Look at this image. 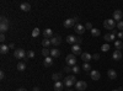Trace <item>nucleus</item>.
Returning a JSON list of instances; mask_svg holds the SVG:
<instances>
[{
    "mask_svg": "<svg viewBox=\"0 0 123 91\" xmlns=\"http://www.w3.org/2000/svg\"><path fill=\"white\" fill-rule=\"evenodd\" d=\"M63 84H64V86H67V87H71L73 85L76 84V78H75L74 75H69V76H67V78L64 79Z\"/></svg>",
    "mask_w": 123,
    "mask_h": 91,
    "instance_id": "nucleus-1",
    "label": "nucleus"
},
{
    "mask_svg": "<svg viewBox=\"0 0 123 91\" xmlns=\"http://www.w3.org/2000/svg\"><path fill=\"white\" fill-rule=\"evenodd\" d=\"M9 30V20L5 16H1V22H0V31L1 33H5Z\"/></svg>",
    "mask_w": 123,
    "mask_h": 91,
    "instance_id": "nucleus-2",
    "label": "nucleus"
},
{
    "mask_svg": "<svg viewBox=\"0 0 123 91\" xmlns=\"http://www.w3.org/2000/svg\"><path fill=\"white\" fill-rule=\"evenodd\" d=\"M14 55H15V58H17V59H26V58H27V53L25 52V49H22V48L15 49Z\"/></svg>",
    "mask_w": 123,
    "mask_h": 91,
    "instance_id": "nucleus-3",
    "label": "nucleus"
},
{
    "mask_svg": "<svg viewBox=\"0 0 123 91\" xmlns=\"http://www.w3.org/2000/svg\"><path fill=\"white\" fill-rule=\"evenodd\" d=\"M65 62H67V65H69V67H74V65H76V55H74V54H69V55H67Z\"/></svg>",
    "mask_w": 123,
    "mask_h": 91,
    "instance_id": "nucleus-4",
    "label": "nucleus"
},
{
    "mask_svg": "<svg viewBox=\"0 0 123 91\" xmlns=\"http://www.w3.org/2000/svg\"><path fill=\"white\" fill-rule=\"evenodd\" d=\"M104 26L106 27V30H113L116 27V22L113 18H107L104 21Z\"/></svg>",
    "mask_w": 123,
    "mask_h": 91,
    "instance_id": "nucleus-5",
    "label": "nucleus"
},
{
    "mask_svg": "<svg viewBox=\"0 0 123 91\" xmlns=\"http://www.w3.org/2000/svg\"><path fill=\"white\" fill-rule=\"evenodd\" d=\"M78 17H73V18H67L65 21H64V27H67V28H71L74 25H75V22H78Z\"/></svg>",
    "mask_w": 123,
    "mask_h": 91,
    "instance_id": "nucleus-6",
    "label": "nucleus"
},
{
    "mask_svg": "<svg viewBox=\"0 0 123 91\" xmlns=\"http://www.w3.org/2000/svg\"><path fill=\"white\" fill-rule=\"evenodd\" d=\"M75 86H76V89L79 91H84V90L87 89V84H86V81H84V80H79V81H76Z\"/></svg>",
    "mask_w": 123,
    "mask_h": 91,
    "instance_id": "nucleus-7",
    "label": "nucleus"
},
{
    "mask_svg": "<svg viewBox=\"0 0 123 91\" xmlns=\"http://www.w3.org/2000/svg\"><path fill=\"white\" fill-rule=\"evenodd\" d=\"M90 76H91L92 80L97 81V80H100V78H101V74H100V72H97V70H92V72L90 73Z\"/></svg>",
    "mask_w": 123,
    "mask_h": 91,
    "instance_id": "nucleus-8",
    "label": "nucleus"
},
{
    "mask_svg": "<svg viewBox=\"0 0 123 91\" xmlns=\"http://www.w3.org/2000/svg\"><path fill=\"white\" fill-rule=\"evenodd\" d=\"M122 16H123V12L121 11V10H116V11L113 12V20H116V21H121L122 20Z\"/></svg>",
    "mask_w": 123,
    "mask_h": 91,
    "instance_id": "nucleus-9",
    "label": "nucleus"
},
{
    "mask_svg": "<svg viewBox=\"0 0 123 91\" xmlns=\"http://www.w3.org/2000/svg\"><path fill=\"white\" fill-rule=\"evenodd\" d=\"M71 50H73V54H74V55L83 54V53H81V48H80L79 44H74L73 47H71Z\"/></svg>",
    "mask_w": 123,
    "mask_h": 91,
    "instance_id": "nucleus-10",
    "label": "nucleus"
},
{
    "mask_svg": "<svg viewBox=\"0 0 123 91\" xmlns=\"http://www.w3.org/2000/svg\"><path fill=\"white\" fill-rule=\"evenodd\" d=\"M43 36H44V38H52L53 37V31L50 28H46L44 31H43Z\"/></svg>",
    "mask_w": 123,
    "mask_h": 91,
    "instance_id": "nucleus-11",
    "label": "nucleus"
},
{
    "mask_svg": "<svg viewBox=\"0 0 123 91\" xmlns=\"http://www.w3.org/2000/svg\"><path fill=\"white\" fill-rule=\"evenodd\" d=\"M60 42H62V38L59 36H55V37L50 38V43H52L53 46H58V44H60Z\"/></svg>",
    "mask_w": 123,
    "mask_h": 91,
    "instance_id": "nucleus-12",
    "label": "nucleus"
},
{
    "mask_svg": "<svg viewBox=\"0 0 123 91\" xmlns=\"http://www.w3.org/2000/svg\"><path fill=\"white\" fill-rule=\"evenodd\" d=\"M67 43H70V44H76V37L75 36H73V35H69L68 37H67Z\"/></svg>",
    "mask_w": 123,
    "mask_h": 91,
    "instance_id": "nucleus-13",
    "label": "nucleus"
},
{
    "mask_svg": "<svg viewBox=\"0 0 123 91\" xmlns=\"http://www.w3.org/2000/svg\"><path fill=\"white\" fill-rule=\"evenodd\" d=\"M81 59H83L85 63H89L90 60L92 59V55L90 53H83V54H81Z\"/></svg>",
    "mask_w": 123,
    "mask_h": 91,
    "instance_id": "nucleus-14",
    "label": "nucleus"
},
{
    "mask_svg": "<svg viewBox=\"0 0 123 91\" xmlns=\"http://www.w3.org/2000/svg\"><path fill=\"white\" fill-rule=\"evenodd\" d=\"M105 39H106V42H112V41L116 39V35L115 33H106L105 35Z\"/></svg>",
    "mask_w": 123,
    "mask_h": 91,
    "instance_id": "nucleus-15",
    "label": "nucleus"
},
{
    "mask_svg": "<svg viewBox=\"0 0 123 91\" xmlns=\"http://www.w3.org/2000/svg\"><path fill=\"white\" fill-rule=\"evenodd\" d=\"M75 31H76L78 35H83V33L85 32V26H83V25H76V26H75Z\"/></svg>",
    "mask_w": 123,
    "mask_h": 91,
    "instance_id": "nucleus-16",
    "label": "nucleus"
},
{
    "mask_svg": "<svg viewBox=\"0 0 123 91\" xmlns=\"http://www.w3.org/2000/svg\"><path fill=\"white\" fill-rule=\"evenodd\" d=\"M43 64H44V67H52V64H53V58H52V57H47V58H44Z\"/></svg>",
    "mask_w": 123,
    "mask_h": 91,
    "instance_id": "nucleus-17",
    "label": "nucleus"
},
{
    "mask_svg": "<svg viewBox=\"0 0 123 91\" xmlns=\"http://www.w3.org/2000/svg\"><path fill=\"white\" fill-rule=\"evenodd\" d=\"M64 87V84L62 81H55L54 83V91H62Z\"/></svg>",
    "mask_w": 123,
    "mask_h": 91,
    "instance_id": "nucleus-18",
    "label": "nucleus"
},
{
    "mask_svg": "<svg viewBox=\"0 0 123 91\" xmlns=\"http://www.w3.org/2000/svg\"><path fill=\"white\" fill-rule=\"evenodd\" d=\"M107 75H108V78L111 80H115L117 78V73H116V70H113V69H110L107 72Z\"/></svg>",
    "mask_w": 123,
    "mask_h": 91,
    "instance_id": "nucleus-19",
    "label": "nucleus"
},
{
    "mask_svg": "<svg viewBox=\"0 0 123 91\" xmlns=\"http://www.w3.org/2000/svg\"><path fill=\"white\" fill-rule=\"evenodd\" d=\"M60 55V52H59V49L57 48H53V49H50V57H52L53 59L54 58H58Z\"/></svg>",
    "mask_w": 123,
    "mask_h": 91,
    "instance_id": "nucleus-20",
    "label": "nucleus"
},
{
    "mask_svg": "<svg viewBox=\"0 0 123 91\" xmlns=\"http://www.w3.org/2000/svg\"><path fill=\"white\" fill-rule=\"evenodd\" d=\"M112 57H113L115 60H119L122 58V52H121V50H118V49H116L115 52H113V54H112Z\"/></svg>",
    "mask_w": 123,
    "mask_h": 91,
    "instance_id": "nucleus-21",
    "label": "nucleus"
},
{
    "mask_svg": "<svg viewBox=\"0 0 123 91\" xmlns=\"http://www.w3.org/2000/svg\"><path fill=\"white\" fill-rule=\"evenodd\" d=\"M20 9H21L22 11H30V10H31V5L28 3H22L21 5H20Z\"/></svg>",
    "mask_w": 123,
    "mask_h": 91,
    "instance_id": "nucleus-22",
    "label": "nucleus"
},
{
    "mask_svg": "<svg viewBox=\"0 0 123 91\" xmlns=\"http://www.w3.org/2000/svg\"><path fill=\"white\" fill-rule=\"evenodd\" d=\"M25 69H26V63H25V62H18V63H17V70H20V72H24Z\"/></svg>",
    "mask_w": 123,
    "mask_h": 91,
    "instance_id": "nucleus-23",
    "label": "nucleus"
},
{
    "mask_svg": "<svg viewBox=\"0 0 123 91\" xmlns=\"http://www.w3.org/2000/svg\"><path fill=\"white\" fill-rule=\"evenodd\" d=\"M9 52V47L6 44H1V47H0V53L1 54H7Z\"/></svg>",
    "mask_w": 123,
    "mask_h": 91,
    "instance_id": "nucleus-24",
    "label": "nucleus"
},
{
    "mask_svg": "<svg viewBox=\"0 0 123 91\" xmlns=\"http://www.w3.org/2000/svg\"><path fill=\"white\" fill-rule=\"evenodd\" d=\"M52 79L54 80V81H60V79H62V74L60 73H54L52 75Z\"/></svg>",
    "mask_w": 123,
    "mask_h": 91,
    "instance_id": "nucleus-25",
    "label": "nucleus"
},
{
    "mask_svg": "<svg viewBox=\"0 0 123 91\" xmlns=\"http://www.w3.org/2000/svg\"><path fill=\"white\" fill-rule=\"evenodd\" d=\"M91 35L94 36V37H98V36L101 35V32H100L98 28H92V30H91Z\"/></svg>",
    "mask_w": 123,
    "mask_h": 91,
    "instance_id": "nucleus-26",
    "label": "nucleus"
},
{
    "mask_svg": "<svg viewBox=\"0 0 123 91\" xmlns=\"http://www.w3.org/2000/svg\"><path fill=\"white\" fill-rule=\"evenodd\" d=\"M50 44H52V43H50V39H48V38H44L43 41H42V46H43L44 48H48Z\"/></svg>",
    "mask_w": 123,
    "mask_h": 91,
    "instance_id": "nucleus-27",
    "label": "nucleus"
},
{
    "mask_svg": "<svg viewBox=\"0 0 123 91\" xmlns=\"http://www.w3.org/2000/svg\"><path fill=\"white\" fill-rule=\"evenodd\" d=\"M115 47H116V49H123V43H122V41L121 39H118V41H116L115 42Z\"/></svg>",
    "mask_w": 123,
    "mask_h": 91,
    "instance_id": "nucleus-28",
    "label": "nucleus"
},
{
    "mask_svg": "<svg viewBox=\"0 0 123 91\" xmlns=\"http://www.w3.org/2000/svg\"><path fill=\"white\" fill-rule=\"evenodd\" d=\"M42 54H43L44 58L49 57V55H50V49H48V48H43V49H42Z\"/></svg>",
    "mask_w": 123,
    "mask_h": 91,
    "instance_id": "nucleus-29",
    "label": "nucleus"
},
{
    "mask_svg": "<svg viewBox=\"0 0 123 91\" xmlns=\"http://www.w3.org/2000/svg\"><path fill=\"white\" fill-rule=\"evenodd\" d=\"M39 33H41L39 28H38V27H36V28L33 30V31H32V37H35V38H36V37H38V36H39Z\"/></svg>",
    "mask_w": 123,
    "mask_h": 91,
    "instance_id": "nucleus-30",
    "label": "nucleus"
},
{
    "mask_svg": "<svg viewBox=\"0 0 123 91\" xmlns=\"http://www.w3.org/2000/svg\"><path fill=\"white\" fill-rule=\"evenodd\" d=\"M108 49H110V46H108L107 43H105V44H102V47H101V50H102V52H107Z\"/></svg>",
    "mask_w": 123,
    "mask_h": 91,
    "instance_id": "nucleus-31",
    "label": "nucleus"
},
{
    "mask_svg": "<svg viewBox=\"0 0 123 91\" xmlns=\"http://www.w3.org/2000/svg\"><path fill=\"white\" fill-rule=\"evenodd\" d=\"M71 72H73L74 74H78V73L80 72V68H79L78 65H74L73 68H71Z\"/></svg>",
    "mask_w": 123,
    "mask_h": 91,
    "instance_id": "nucleus-32",
    "label": "nucleus"
},
{
    "mask_svg": "<svg viewBox=\"0 0 123 91\" xmlns=\"http://www.w3.org/2000/svg\"><path fill=\"white\" fill-rule=\"evenodd\" d=\"M27 58H30V59L35 58V52H33V50H28V52H27Z\"/></svg>",
    "mask_w": 123,
    "mask_h": 91,
    "instance_id": "nucleus-33",
    "label": "nucleus"
},
{
    "mask_svg": "<svg viewBox=\"0 0 123 91\" xmlns=\"http://www.w3.org/2000/svg\"><path fill=\"white\" fill-rule=\"evenodd\" d=\"M83 69L85 70V72H89V70L91 69V67H90V64H89V63H84V65H83Z\"/></svg>",
    "mask_w": 123,
    "mask_h": 91,
    "instance_id": "nucleus-34",
    "label": "nucleus"
},
{
    "mask_svg": "<svg viewBox=\"0 0 123 91\" xmlns=\"http://www.w3.org/2000/svg\"><path fill=\"white\" fill-rule=\"evenodd\" d=\"M117 28L121 30V31H123V21H119V22L117 24Z\"/></svg>",
    "mask_w": 123,
    "mask_h": 91,
    "instance_id": "nucleus-35",
    "label": "nucleus"
},
{
    "mask_svg": "<svg viewBox=\"0 0 123 91\" xmlns=\"http://www.w3.org/2000/svg\"><path fill=\"white\" fill-rule=\"evenodd\" d=\"M6 41V38H5V35L4 33H1V35H0V42H1V43H4Z\"/></svg>",
    "mask_w": 123,
    "mask_h": 91,
    "instance_id": "nucleus-36",
    "label": "nucleus"
},
{
    "mask_svg": "<svg viewBox=\"0 0 123 91\" xmlns=\"http://www.w3.org/2000/svg\"><path fill=\"white\" fill-rule=\"evenodd\" d=\"M85 30H90V31H91V30H92V25H91L90 22H86V25H85Z\"/></svg>",
    "mask_w": 123,
    "mask_h": 91,
    "instance_id": "nucleus-37",
    "label": "nucleus"
},
{
    "mask_svg": "<svg viewBox=\"0 0 123 91\" xmlns=\"http://www.w3.org/2000/svg\"><path fill=\"white\" fill-rule=\"evenodd\" d=\"M81 43H83V38H81V37H78V38H76V44L80 46Z\"/></svg>",
    "mask_w": 123,
    "mask_h": 91,
    "instance_id": "nucleus-38",
    "label": "nucleus"
},
{
    "mask_svg": "<svg viewBox=\"0 0 123 91\" xmlns=\"http://www.w3.org/2000/svg\"><path fill=\"white\" fill-rule=\"evenodd\" d=\"M64 72H65V73H70V72H71V68H70L69 65H67V67L64 68Z\"/></svg>",
    "mask_w": 123,
    "mask_h": 91,
    "instance_id": "nucleus-39",
    "label": "nucleus"
},
{
    "mask_svg": "<svg viewBox=\"0 0 123 91\" xmlns=\"http://www.w3.org/2000/svg\"><path fill=\"white\" fill-rule=\"evenodd\" d=\"M92 59H95V60L100 59V54H98V53H95L94 55H92Z\"/></svg>",
    "mask_w": 123,
    "mask_h": 91,
    "instance_id": "nucleus-40",
    "label": "nucleus"
},
{
    "mask_svg": "<svg viewBox=\"0 0 123 91\" xmlns=\"http://www.w3.org/2000/svg\"><path fill=\"white\" fill-rule=\"evenodd\" d=\"M0 79H1V80H4V79H5V73L3 72V70L0 72Z\"/></svg>",
    "mask_w": 123,
    "mask_h": 91,
    "instance_id": "nucleus-41",
    "label": "nucleus"
},
{
    "mask_svg": "<svg viewBox=\"0 0 123 91\" xmlns=\"http://www.w3.org/2000/svg\"><path fill=\"white\" fill-rule=\"evenodd\" d=\"M118 38H121V39H123V31H121V32H118Z\"/></svg>",
    "mask_w": 123,
    "mask_h": 91,
    "instance_id": "nucleus-42",
    "label": "nucleus"
},
{
    "mask_svg": "<svg viewBox=\"0 0 123 91\" xmlns=\"http://www.w3.org/2000/svg\"><path fill=\"white\" fill-rule=\"evenodd\" d=\"M32 91H39V87H38V86H36V87H33V89H32Z\"/></svg>",
    "mask_w": 123,
    "mask_h": 91,
    "instance_id": "nucleus-43",
    "label": "nucleus"
},
{
    "mask_svg": "<svg viewBox=\"0 0 123 91\" xmlns=\"http://www.w3.org/2000/svg\"><path fill=\"white\" fill-rule=\"evenodd\" d=\"M9 48H15V44H14V43H10V44H9Z\"/></svg>",
    "mask_w": 123,
    "mask_h": 91,
    "instance_id": "nucleus-44",
    "label": "nucleus"
},
{
    "mask_svg": "<svg viewBox=\"0 0 123 91\" xmlns=\"http://www.w3.org/2000/svg\"><path fill=\"white\" fill-rule=\"evenodd\" d=\"M17 91H27V90L24 89V87H20V89H17Z\"/></svg>",
    "mask_w": 123,
    "mask_h": 91,
    "instance_id": "nucleus-45",
    "label": "nucleus"
},
{
    "mask_svg": "<svg viewBox=\"0 0 123 91\" xmlns=\"http://www.w3.org/2000/svg\"><path fill=\"white\" fill-rule=\"evenodd\" d=\"M112 91H121V89H115V90H112Z\"/></svg>",
    "mask_w": 123,
    "mask_h": 91,
    "instance_id": "nucleus-46",
    "label": "nucleus"
},
{
    "mask_svg": "<svg viewBox=\"0 0 123 91\" xmlns=\"http://www.w3.org/2000/svg\"><path fill=\"white\" fill-rule=\"evenodd\" d=\"M121 91H123V90H122V89H121Z\"/></svg>",
    "mask_w": 123,
    "mask_h": 91,
    "instance_id": "nucleus-47",
    "label": "nucleus"
}]
</instances>
